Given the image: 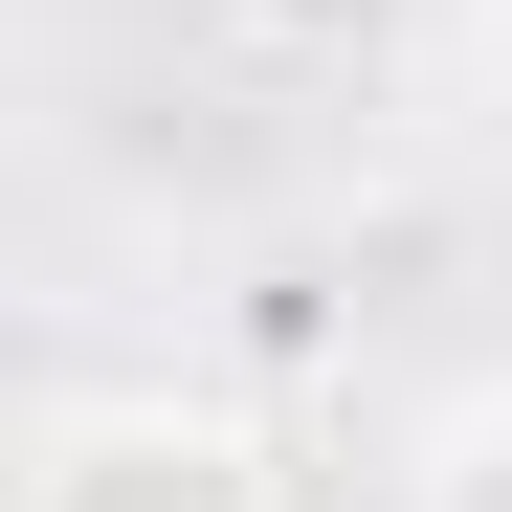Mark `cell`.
<instances>
[{
  "instance_id": "cell-1",
  "label": "cell",
  "mask_w": 512,
  "mask_h": 512,
  "mask_svg": "<svg viewBox=\"0 0 512 512\" xmlns=\"http://www.w3.org/2000/svg\"><path fill=\"white\" fill-rule=\"evenodd\" d=\"M0 512H290V490H268V446H245L223 401H179V379H90V401L23 423V490H0Z\"/></svg>"
},
{
  "instance_id": "cell-2",
  "label": "cell",
  "mask_w": 512,
  "mask_h": 512,
  "mask_svg": "<svg viewBox=\"0 0 512 512\" xmlns=\"http://www.w3.org/2000/svg\"><path fill=\"white\" fill-rule=\"evenodd\" d=\"M423 512H512V379L423 423Z\"/></svg>"
},
{
  "instance_id": "cell-3",
  "label": "cell",
  "mask_w": 512,
  "mask_h": 512,
  "mask_svg": "<svg viewBox=\"0 0 512 512\" xmlns=\"http://www.w3.org/2000/svg\"><path fill=\"white\" fill-rule=\"evenodd\" d=\"M468 90H490V156H512V0H490V67H468Z\"/></svg>"
},
{
  "instance_id": "cell-4",
  "label": "cell",
  "mask_w": 512,
  "mask_h": 512,
  "mask_svg": "<svg viewBox=\"0 0 512 512\" xmlns=\"http://www.w3.org/2000/svg\"><path fill=\"white\" fill-rule=\"evenodd\" d=\"M290 23H379V0H290Z\"/></svg>"
}]
</instances>
